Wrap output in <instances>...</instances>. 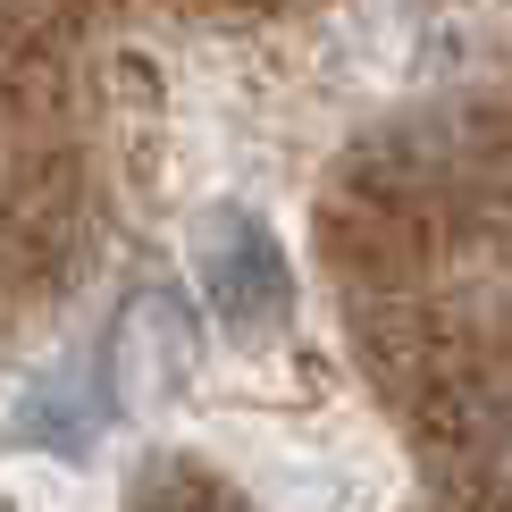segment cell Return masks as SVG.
Masks as SVG:
<instances>
[{
	"instance_id": "cell-1",
	"label": "cell",
	"mask_w": 512,
	"mask_h": 512,
	"mask_svg": "<svg viewBox=\"0 0 512 512\" xmlns=\"http://www.w3.org/2000/svg\"><path fill=\"white\" fill-rule=\"evenodd\" d=\"M185 261H194V294L210 303L227 336H277L294 319V269L277 252L269 219H252L244 202H210L185 236Z\"/></svg>"
},
{
	"instance_id": "cell-2",
	"label": "cell",
	"mask_w": 512,
	"mask_h": 512,
	"mask_svg": "<svg viewBox=\"0 0 512 512\" xmlns=\"http://www.w3.org/2000/svg\"><path fill=\"white\" fill-rule=\"evenodd\" d=\"M185 378H194V328H185L177 294H143L118 319V387L143 403H168Z\"/></svg>"
},
{
	"instance_id": "cell-3",
	"label": "cell",
	"mask_w": 512,
	"mask_h": 512,
	"mask_svg": "<svg viewBox=\"0 0 512 512\" xmlns=\"http://www.w3.org/2000/svg\"><path fill=\"white\" fill-rule=\"evenodd\" d=\"M101 429H110V395H101L93 378H68V387H34L26 403H17V437L42 445V454H59V462L93 454Z\"/></svg>"
},
{
	"instance_id": "cell-4",
	"label": "cell",
	"mask_w": 512,
	"mask_h": 512,
	"mask_svg": "<svg viewBox=\"0 0 512 512\" xmlns=\"http://www.w3.org/2000/svg\"><path fill=\"white\" fill-rule=\"evenodd\" d=\"M496 471H504V479H512V437H504V454H496Z\"/></svg>"
}]
</instances>
